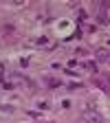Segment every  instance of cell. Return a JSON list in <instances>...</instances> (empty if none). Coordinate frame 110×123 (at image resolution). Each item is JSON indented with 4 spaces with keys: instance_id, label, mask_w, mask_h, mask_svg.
<instances>
[{
    "instance_id": "obj_1",
    "label": "cell",
    "mask_w": 110,
    "mask_h": 123,
    "mask_svg": "<svg viewBox=\"0 0 110 123\" xmlns=\"http://www.w3.org/2000/svg\"><path fill=\"white\" fill-rule=\"evenodd\" d=\"M95 86L101 88V90H106V92H110V77L108 75H97L95 77Z\"/></svg>"
},
{
    "instance_id": "obj_2",
    "label": "cell",
    "mask_w": 110,
    "mask_h": 123,
    "mask_svg": "<svg viewBox=\"0 0 110 123\" xmlns=\"http://www.w3.org/2000/svg\"><path fill=\"white\" fill-rule=\"evenodd\" d=\"M108 59H110V53L101 51V53H99V62H108Z\"/></svg>"
}]
</instances>
